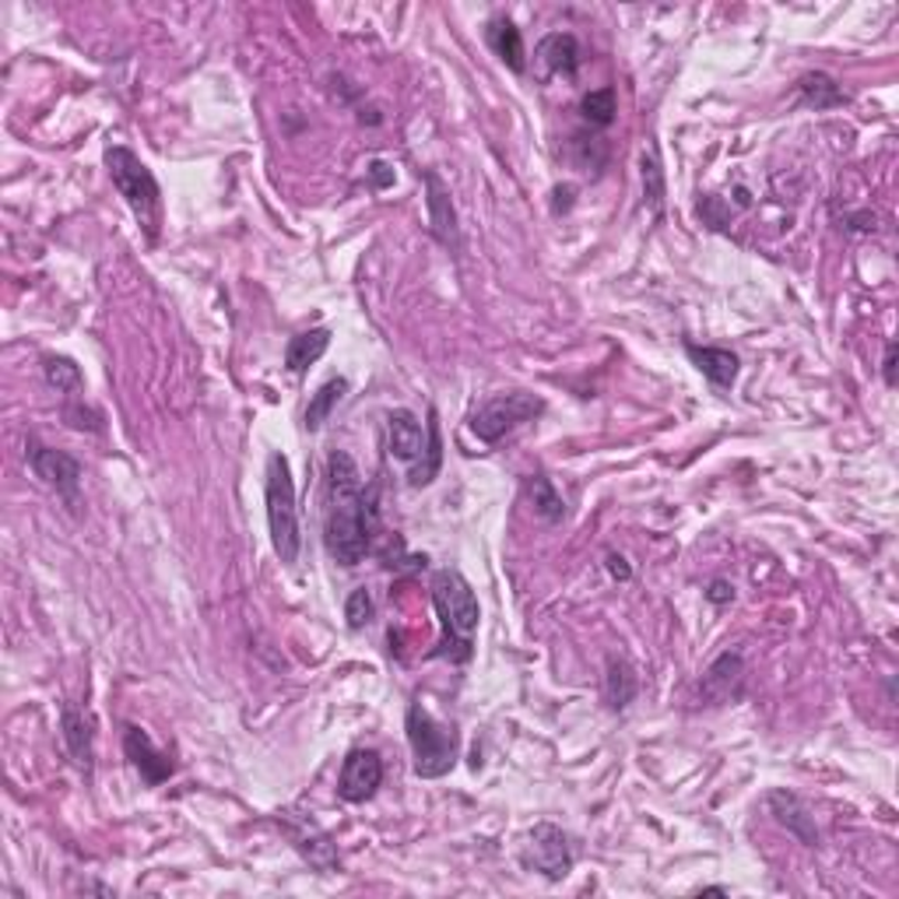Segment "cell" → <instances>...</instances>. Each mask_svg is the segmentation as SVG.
<instances>
[{"instance_id":"obj_1","label":"cell","mask_w":899,"mask_h":899,"mask_svg":"<svg viewBox=\"0 0 899 899\" xmlns=\"http://www.w3.org/2000/svg\"><path fill=\"white\" fill-rule=\"evenodd\" d=\"M376 509L373 499L362 493L359 464L334 450L327 457V509H323V545L327 556L338 566L355 569L373 551Z\"/></svg>"},{"instance_id":"obj_2","label":"cell","mask_w":899,"mask_h":899,"mask_svg":"<svg viewBox=\"0 0 899 899\" xmlns=\"http://www.w3.org/2000/svg\"><path fill=\"white\" fill-rule=\"evenodd\" d=\"M433 604L443 626L440 647L433 650V658H443L450 664H467L475 658V637H478V622H482V608L472 583H467L457 569H436L433 574Z\"/></svg>"},{"instance_id":"obj_3","label":"cell","mask_w":899,"mask_h":899,"mask_svg":"<svg viewBox=\"0 0 899 899\" xmlns=\"http://www.w3.org/2000/svg\"><path fill=\"white\" fill-rule=\"evenodd\" d=\"M264 506H268V530H271L275 556L285 566H296L299 551H302V535H299L292 464L281 450L268 454V472H264Z\"/></svg>"},{"instance_id":"obj_4","label":"cell","mask_w":899,"mask_h":899,"mask_svg":"<svg viewBox=\"0 0 899 899\" xmlns=\"http://www.w3.org/2000/svg\"><path fill=\"white\" fill-rule=\"evenodd\" d=\"M102 162H106L116 194L127 200L131 215L137 218L141 229H145V236L155 242L158 239V225H162V190H158V179L152 176V169L145 166V162H141L124 145L106 148Z\"/></svg>"},{"instance_id":"obj_5","label":"cell","mask_w":899,"mask_h":899,"mask_svg":"<svg viewBox=\"0 0 899 899\" xmlns=\"http://www.w3.org/2000/svg\"><path fill=\"white\" fill-rule=\"evenodd\" d=\"M404 731H407V745H412L415 776H422V781H440V776H446L457 766V755H461L457 731L450 724H440L418 700L407 703Z\"/></svg>"},{"instance_id":"obj_6","label":"cell","mask_w":899,"mask_h":899,"mask_svg":"<svg viewBox=\"0 0 899 899\" xmlns=\"http://www.w3.org/2000/svg\"><path fill=\"white\" fill-rule=\"evenodd\" d=\"M541 412H545V401L538 394H530V391L496 394L472 415V433L482 443H499L506 433H514V428L524 425V422H535Z\"/></svg>"},{"instance_id":"obj_7","label":"cell","mask_w":899,"mask_h":899,"mask_svg":"<svg viewBox=\"0 0 899 899\" xmlns=\"http://www.w3.org/2000/svg\"><path fill=\"white\" fill-rule=\"evenodd\" d=\"M520 865L527 871L545 875L548 882H559V878H566L569 868H574V850H569L566 833L559 826H551V823H538L535 829L527 833Z\"/></svg>"},{"instance_id":"obj_8","label":"cell","mask_w":899,"mask_h":899,"mask_svg":"<svg viewBox=\"0 0 899 899\" xmlns=\"http://www.w3.org/2000/svg\"><path fill=\"white\" fill-rule=\"evenodd\" d=\"M29 467H32V475L46 488H53V493L68 506L81 503V496H78L81 493V464H78V457L64 454V450H53V446L29 440Z\"/></svg>"},{"instance_id":"obj_9","label":"cell","mask_w":899,"mask_h":899,"mask_svg":"<svg viewBox=\"0 0 899 899\" xmlns=\"http://www.w3.org/2000/svg\"><path fill=\"white\" fill-rule=\"evenodd\" d=\"M383 784V760L373 748H352L338 773V798L349 805L370 802Z\"/></svg>"},{"instance_id":"obj_10","label":"cell","mask_w":899,"mask_h":899,"mask_svg":"<svg viewBox=\"0 0 899 899\" xmlns=\"http://www.w3.org/2000/svg\"><path fill=\"white\" fill-rule=\"evenodd\" d=\"M422 187H425L428 229H433L440 247H446L450 254H461V225H457L454 200H450V187L436 169H422Z\"/></svg>"},{"instance_id":"obj_11","label":"cell","mask_w":899,"mask_h":899,"mask_svg":"<svg viewBox=\"0 0 899 899\" xmlns=\"http://www.w3.org/2000/svg\"><path fill=\"white\" fill-rule=\"evenodd\" d=\"M60 738H64V748L74 760V766L92 776L95 773V717L85 706L64 703L60 706Z\"/></svg>"},{"instance_id":"obj_12","label":"cell","mask_w":899,"mask_h":899,"mask_svg":"<svg viewBox=\"0 0 899 899\" xmlns=\"http://www.w3.org/2000/svg\"><path fill=\"white\" fill-rule=\"evenodd\" d=\"M124 752H127L131 766L137 769V776H141V781H145L148 787L166 784L169 776L176 773L173 755H169V752H162V748H155V742L148 738V731H141L137 724H127V727H124Z\"/></svg>"},{"instance_id":"obj_13","label":"cell","mask_w":899,"mask_h":899,"mask_svg":"<svg viewBox=\"0 0 899 899\" xmlns=\"http://www.w3.org/2000/svg\"><path fill=\"white\" fill-rule=\"evenodd\" d=\"M425 443H428V433L415 412H407V407L386 412V450H391L394 461L418 464L425 454Z\"/></svg>"},{"instance_id":"obj_14","label":"cell","mask_w":899,"mask_h":899,"mask_svg":"<svg viewBox=\"0 0 899 899\" xmlns=\"http://www.w3.org/2000/svg\"><path fill=\"white\" fill-rule=\"evenodd\" d=\"M742 682H745V661L738 650H724L717 661H713L700 682V692L710 706H721L742 696Z\"/></svg>"},{"instance_id":"obj_15","label":"cell","mask_w":899,"mask_h":899,"mask_svg":"<svg viewBox=\"0 0 899 899\" xmlns=\"http://www.w3.org/2000/svg\"><path fill=\"white\" fill-rule=\"evenodd\" d=\"M285 833H289V840L292 847L310 861L317 871L323 875H331L341 868V857L331 844V836H327L323 829H317L313 823H306V819H285Z\"/></svg>"},{"instance_id":"obj_16","label":"cell","mask_w":899,"mask_h":899,"mask_svg":"<svg viewBox=\"0 0 899 899\" xmlns=\"http://www.w3.org/2000/svg\"><path fill=\"white\" fill-rule=\"evenodd\" d=\"M773 819L781 823L790 836H798L805 847H819V829H815V815L812 808L798 798V794L790 790H769L766 798Z\"/></svg>"},{"instance_id":"obj_17","label":"cell","mask_w":899,"mask_h":899,"mask_svg":"<svg viewBox=\"0 0 899 899\" xmlns=\"http://www.w3.org/2000/svg\"><path fill=\"white\" fill-rule=\"evenodd\" d=\"M535 60L541 68V78H574L580 71V43L574 32H551L545 35L538 50H535Z\"/></svg>"},{"instance_id":"obj_18","label":"cell","mask_w":899,"mask_h":899,"mask_svg":"<svg viewBox=\"0 0 899 899\" xmlns=\"http://www.w3.org/2000/svg\"><path fill=\"white\" fill-rule=\"evenodd\" d=\"M685 355L692 359V365L717 386V391H731L734 380H738L742 362L731 349H713V344H685Z\"/></svg>"},{"instance_id":"obj_19","label":"cell","mask_w":899,"mask_h":899,"mask_svg":"<svg viewBox=\"0 0 899 899\" xmlns=\"http://www.w3.org/2000/svg\"><path fill=\"white\" fill-rule=\"evenodd\" d=\"M798 92L802 102L808 110H840L850 102V95L844 92V85L826 71H808L798 78Z\"/></svg>"},{"instance_id":"obj_20","label":"cell","mask_w":899,"mask_h":899,"mask_svg":"<svg viewBox=\"0 0 899 899\" xmlns=\"http://www.w3.org/2000/svg\"><path fill=\"white\" fill-rule=\"evenodd\" d=\"M488 46H493V53L503 60V64L514 71V74H524L527 71V53H524V35L520 29L509 22V18H496V22H488Z\"/></svg>"},{"instance_id":"obj_21","label":"cell","mask_w":899,"mask_h":899,"mask_svg":"<svg viewBox=\"0 0 899 899\" xmlns=\"http://www.w3.org/2000/svg\"><path fill=\"white\" fill-rule=\"evenodd\" d=\"M331 349V327H313V331H302L289 341L285 349V370L302 376L317 359H323V352Z\"/></svg>"},{"instance_id":"obj_22","label":"cell","mask_w":899,"mask_h":899,"mask_svg":"<svg viewBox=\"0 0 899 899\" xmlns=\"http://www.w3.org/2000/svg\"><path fill=\"white\" fill-rule=\"evenodd\" d=\"M640 692V679L637 668H632L626 658H608L604 664V700L611 710H626Z\"/></svg>"},{"instance_id":"obj_23","label":"cell","mask_w":899,"mask_h":899,"mask_svg":"<svg viewBox=\"0 0 899 899\" xmlns=\"http://www.w3.org/2000/svg\"><path fill=\"white\" fill-rule=\"evenodd\" d=\"M425 433H428L425 454H422L418 464H412V472H407V482H412L415 488L433 485L436 475H440V467H443V433H440V415H436V407H428Z\"/></svg>"},{"instance_id":"obj_24","label":"cell","mask_w":899,"mask_h":899,"mask_svg":"<svg viewBox=\"0 0 899 899\" xmlns=\"http://www.w3.org/2000/svg\"><path fill=\"white\" fill-rule=\"evenodd\" d=\"M524 496L530 503V509H535V517H541L545 524H559L566 517V499L556 485H551V478L545 475H530L524 482Z\"/></svg>"},{"instance_id":"obj_25","label":"cell","mask_w":899,"mask_h":899,"mask_svg":"<svg viewBox=\"0 0 899 899\" xmlns=\"http://www.w3.org/2000/svg\"><path fill=\"white\" fill-rule=\"evenodd\" d=\"M344 394H349V380H344V376L327 380L320 391L310 397V404H306V415H302L306 433H317V428H323V422L331 418V412L341 404Z\"/></svg>"},{"instance_id":"obj_26","label":"cell","mask_w":899,"mask_h":899,"mask_svg":"<svg viewBox=\"0 0 899 899\" xmlns=\"http://www.w3.org/2000/svg\"><path fill=\"white\" fill-rule=\"evenodd\" d=\"M640 179H643V200L653 211V218H664V200H668V183H664V166L658 148H650L640 155Z\"/></svg>"},{"instance_id":"obj_27","label":"cell","mask_w":899,"mask_h":899,"mask_svg":"<svg viewBox=\"0 0 899 899\" xmlns=\"http://www.w3.org/2000/svg\"><path fill=\"white\" fill-rule=\"evenodd\" d=\"M43 376H46V383L53 386V391H60V394H81L85 391V376H81V370H78V362L74 359H68V355H46L43 359Z\"/></svg>"},{"instance_id":"obj_28","label":"cell","mask_w":899,"mask_h":899,"mask_svg":"<svg viewBox=\"0 0 899 899\" xmlns=\"http://www.w3.org/2000/svg\"><path fill=\"white\" fill-rule=\"evenodd\" d=\"M580 113L590 127H611L616 124V113H619V95L611 85L604 89H595V92H587L580 99Z\"/></svg>"},{"instance_id":"obj_29","label":"cell","mask_w":899,"mask_h":899,"mask_svg":"<svg viewBox=\"0 0 899 899\" xmlns=\"http://www.w3.org/2000/svg\"><path fill=\"white\" fill-rule=\"evenodd\" d=\"M373 616H376V604H373V595L365 587H355L352 595H349V601H344V619H349V629L352 632H359V629H365L373 622Z\"/></svg>"},{"instance_id":"obj_30","label":"cell","mask_w":899,"mask_h":899,"mask_svg":"<svg viewBox=\"0 0 899 899\" xmlns=\"http://www.w3.org/2000/svg\"><path fill=\"white\" fill-rule=\"evenodd\" d=\"M64 418H68V425L71 428H81V433H102V415L99 412H92V407H85V404H74V401H68L64 404Z\"/></svg>"},{"instance_id":"obj_31","label":"cell","mask_w":899,"mask_h":899,"mask_svg":"<svg viewBox=\"0 0 899 899\" xmlns=\"http://www.w3.org/2000/svg\"><path fill=\"white\" fill-rule=\"evenodd\" d=\"M700 215L710 221V229H721V225L727 221V208L721 204V197H703L700 200Z\"/></svg>"},{"instance_id":"obj_32","label":"cell","mask_w":899,"mask_h":899,"mask_svg":"<svg viewBox=\"0 0 899 899\" xmlns=\"http://www.w3.org/2000/svg\"><path fill=\"white\" fill-rule=\"evenodd\" d=\"M370 179L376 190H386V187H394V169L386 166L383 158H376V162H370Z\"/></svg>"},{"instance_id":"obj_33","label":"cell","mask_w":899,"mask_h":899,"mask_svg":"<svg viewBox=\"0 0 899 899\" xmlns=\"http://www.w3.org/2000/svg\"><path fill=\"white\" fill-rule=\"evenodd\" d=\"M706 601L710 604H731L734 601V587L727 580H713L710 590H706Z\"/></svg>"},{"instance_id":"obj_34","label":"cell","mask_w":899,"mask_h":899,"mask_svg":"<svg viewBox=\"0 0 899 899\" xmlns=\"http://www.w3.org/2000/svg\"><path fill=\"white\" fill-rule=\"evenodd\" d=\"M604 566H608V574L616 577V580H629L632 577V569H629V562L622 559V556H616V551H608V559H604Z\"/></svg>"},{"instance_id":"obj_35","label":"cell","mask_w":899,"mask_h":899,"mask_svg":"<svg viewBox=\"0 0 899 899\" xmlns=\"http://www.w3.org/2000/svg\"><path fill=\"white\" fill-rule=\"evenodd\" d=\"M574 194L577 190L569 187V183H566V187H556V194H551V197H556V200H551V211H556V215L569 211V204H574Z\"/></svg>"},{"instance_id":"obj_36","label":"cell","mask_w":899,"mask_h":899,"mask_svg":"<svg viewBox=\"0 0 899 899\" xmlns=\"http://www.w3.org/2000/svg\"><path fill=\"white\" fill-rule=\"evenodd\" d=\"M882 376H886V386H896V341H889V344H886Z\"/></svg>"},{"instance_id":"obj_37","label":"cell","mask_w":899,"mask_h":899,"mask_svg":"<svg viewBox=\"0 0 899 899\" xmlns=\"http://www.w3.org/2000/svg\"><path fill=\"white\" fill-rule=\"evenodd\" d=\"M734 200H738L742 208H748V204H752V197H748V190H745V187H738V190H734Z\"/></svg>"}]
</instances>
